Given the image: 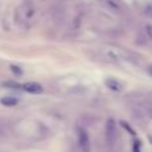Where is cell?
I'll return each instance as SVG.
<instances>
[{"label": "cell", "mask_w": 152, "mask_h": 152, "mask_svg": "<svg viewBox=\"0 0 152 152\" xmlns=\"http://www.w3.org/2000/svg\"><path fill=\"white\" fill-rule=\"evenodd\" d=\"M78 142L81 146L82 152H90V142H89V137L83 128H78Z\"/></svg>", "instance_id": "obj_2"}, {"label": "cell", "mask_w": 152, "mask_h": 152, "mask_svg": "<svg viewBox=\"0 0 152 152\" xmlns=\"http://www.w3.org/2000/svg\"><path fill=\"white\" fill-rule=\"evenodd\" d=\"M1 104L2 106H6V107H13L18 103V99L17 97H13V96H5L0 100Z\"/></svg>", "instance_id": "obj_4"}, {"label": "cell", "mask_w": 152, "mask_h": 152, "mask_svg": "<svg viewBox=\"0 0 152 152\" xmlns=\"http://www.w3.org/2000/svg\"><path fill=\"white\" fill-rule=\"evenodd\" d=\"M148 140H150V142H151V145H152V137H151V135H148Z\"/></svg>", "instance_id": "obj_8"}, {"label": "cell", "mask_w": 152, "mask_h": 152, "mask_svg": "<svg viewBox=\"0 0 152 152\" xmlns=\"http://www.w3.org/2000/svg\"><path fill=\"white\" fill-rule=\"evenodd\" d=\"M145 109H146V112H147V114H148L150 116H152V102H151L150 104H147Z\"/></svg>", "instance_id": "obj_6"}, {"label": "cell", "mask_w": 152, "mask_h": 152, "mask_svg": "<svg viewBox=\"0 0 152 152\" xmlns=\"http://www.w3.org/2000/svg\"><path fill=\"white\" fill-rule=\"evenodd\" d=\"M21 89L25 90L26 93H30V94H40L43 91V88L39 83L37 82H27V83H24L21 86Z\"/></svg>", "instance_id": "obj_3"}, {"label": "cell", "mask_w": 152, "mask_h": 152, "mask_svg": "<svg viewBox=\"0 0 152 152\" xmlns=\"http://www.w3.org/2000/svg\"><path fill=\"white\" fill-rule=\"evenodd\" d=\"M147 70H148V74H150V75H151V76H152V65H150V66H148V69H147Z\"/></svg>", "instance_id": "obj_7"}, {"label": "cell", "mask_w": 152, "mask_h": 152, "mask_svg": "<svg viewBox=\"0 0 152 152\" xmlns=\"http://www.w3.org/2000/svg\"><path fill=\"white\" fill-rule=\"evenodd\" d=\"M106 84L112 90H115V91H120L121 90V84L116 80H114V78H107L106 80Z\"/></svg>", "instance_id": "obj_5"}, {"label": "cell", "mask_w": 152, "mask_h": 152, "mask_svg": "<svg viewBox=\"0 0 152 152\" xmlns=\"http://www.w3.org/2000/svg\"><path fill=\"white\" fill-rule=\"evenodd\" d=\"M116 139V126L113 119H108L106 124V140L108 144H114Z\"/></svg>", "instance_id": "obj_1"}]
</instances>
